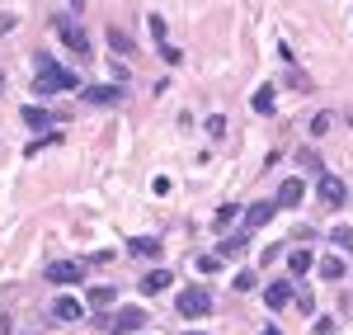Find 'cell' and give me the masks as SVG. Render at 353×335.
<instances>
[{
    "instance_id": "14",
    "label": "cell",
    "mask_w": 353,
    "mask_h": 335,
    "mask_svg": "<svg viewBox=\"0 0 353 335\" xmlns=\"http://www.w3.org/2000/svg\"><path fill=\"white\" fill-rule=\"evenodd\" d=\"M301 194H306V184H301V180H283V189H278V203H283V208H297Z\"/></svg>"
},
{
    "instance_id": "1",
    "label": "cell",
    "mask_w": 353,
    "mask_h": 335,
    "mask_svg": "<svg viewBox=\"0 0 353 335\" xmlns=\"http://www.w3.org/2000/svg\"><path fill=\"white\" fill-rule=\"evenodd\" d=\"M52 28H57V38H61V43H66V48H71L76 57H94V52H90V33L81 28V19H76V10L57 15V19H52Z\"/></svg>"
},
{
    "instance_id": "10",
    "label": "cell",
    "mask_w": 353,
    "mask_h": 335,
    "mask_svg": "<svg viewBox=\"0 0 353 335\" xmlns=\"http://www.w3.org/2000/svg\"><path fill=\"white\" fill-rule=\"evenodd\" d=\"M19 123H24V128H57L61 113L43 109V104H24V109H19Z\"/></svg>"
},
{
    "instance_id": "22",
    "label": "cell",
    "mask_w": 353,
    "mask_h": 335,
    "mask_svg": "<svg viewBox=\"0 0 353 335\" xmlns=\"http://www.w3.org/2000/svg\"><path fill=\"white\" fill-rule=\"evenodd\" d=\"M245 241H250L245 231H241V236H226V241H221V251H217V255H241V251H245Z\"/></svg>"
},
{
    "instance_id": "24",
    "label": "cell",
    "mask_w": 353,
    "mask_h": 335,
    "mask_svg": "<svg viewBox=\"0 0 353 335\" xmlns=\"http://www.w3.org/2000/svg\"><path fill=\"white\" fill-rule=\"evenodd\" d=\"M203 128H208V137H226V118H221V113H212Z\"/></svg>"
},
{
    "instance_id": "29",
    "label": "cell",
    "mask_w": 353,
    "mask_h": 335,
    "mask_svg": "<svg viewBox=\"0 0 353 335\" xmlns=\"http://www.w3.org/2000/svg\"><path fill=\"white\" fill-rule=\"evenodd\" d=\"M14 28V15H0V33H10Z\"/></svg>"
},
{
    "instance_id": "26",
    "label": "cell",
    "mask_w": 353,
    "mask_h": 335,
    "mask_svg": "<svg viewBox=\"0 0 353 335\" xmlns=\"http://www.w3.org/2000/svg\"><path fill=\"white\" fill-rule=\"evenodd\" d=\"M254 283H259V279H254V274H250V269H241V274H236V288H241V293H250V288H254Z\"/></svg>"
},
{
    "instance_id": "11",
    "label": "cell",
    "mask_w": 353,
    "mask_h": 335,
    "mask_svg": "<svg viewBox=\"0 0 353 335\" xmlns=\"http://www.w3.org/2000/svg\"><path fill=\"white\" fill-rule=\"evenodd\" d=\"M85 104H123V90L118 85H90V90H81Z\"/></svg>"
},
{
    "instance_id": "23",
    "label": "cell",
    "mask_w": 353,
    "mask_h": 335,
    "mask_svg": "<svg viewBox=\"0 0 353 335\" xmlns=\"http://www.w3.org/2000/svg\"><path fill=\"white\" fill-rule=\"evenodd\" d=\"M330 123H334L330 113H316V118H311V137H325V133H330Z\"/></svg>"
},
{
    "instance_id": "20",
    "label": "cell",
    "mask_w": 353,
    "mask_h": 335,
    "mask_svg": "<svg viewBox=\"0 0 353 335\" xmlns=\"http://www.w3.org/2000/svg\"><path fill=\"white\" fill-rule=\"evenodd\" d=\"M90 307H94V312L113 307V288H90Z\"/></svg>"
},
{
    "instance_id": "21",
    "label": "cell",
    "mask_w": 353,
    "mask_h": 335,
    "mask_svg": "<svg viewBox=\"0 0 353 335\" xmlns=\"http://www.w3.org/2000/svg\"><path fill=\"white\" fill-rule=\"evenodd\" d=\"M330 241H334L339 251H353V227H334V231H330Z\"/></svg>"
},
{
    "instance_id": "16",
    "label": "cell",
    "mask_w": 353,
    "mask_h": 335,
    "mask_svg": "<svg viewBox=\"0 0 353 335\" xmlns=\"http://www.w3.org/2000/svg\"><path fill=\"white\" fill-rule=\"evenodd\" d=\"M104 38H109V48H113V52H118V57H132V52H137V48H132V38H128L123 28H109Z\"/></svg>"
},
{
    "instance_id": "9",
    "label": "cell",
    "mask_w": 353,
    "mask_h": 335,
    "mask_svg": "<svg viewBox=\"0 0 353 335\" xmlns=\"http://www.w3.org/2000/svg\"><path fill=\"white\" fill-rule=\"evenodd\" d=\"M48 283H57V288L81 283V265H76V260H52V265H48Z\"/></svg>"
},
{
    "instance_id": "5",
    "label": "cell",
    "mask_w": 353,
    "mask_h": 335,
    "mask_svg": "<svg viewBox=\"0 0 353 335\" xmlns=\"http://www.w3.org/2000/svg\"><path fill=\"white\" fill-rule=\"evenodd\" d=\"M109 331L113 335H141V331H146V312H141V307L113 312V316H109Z\"/></svg>"
},
{
    "instance_id": "4",
    "label": "cell",
    "mask_w": 353,
    "mask_h": 335,
    "mask_svg": "<svg viewBox=\"0 0 353 335\" xmlns=\"http://www.w3.org/2000/svg\"><path fill=\"white\" fill-rule=\"evenodd\" d=\"M146 24H151V43H156V57H161V61H170V66H179V48H174V43H170V33H165V19L161 15H151V19H146Z\"/></svg>"
},
{
    "instance_id": "8",
    "label": "cell",
    "mask_w": 353,
    "mask_h": 335,
    "mask_svg": "<svg viewBox=\"0 0 353 335\" xmlns=\"http://www.w3.org/2000/svg\"><path fill=\"white\" fill-rule=\"evenodd\" d=\"M264 303H269L273 312H283L288 303H297V288H292V279H273L269 288H264Z\"/></svg>"
},
{
    "instance_id": "2",
    "label": "cell",
    "mask_w": 353,
    "mask_h": 335,
    "mask_svg": "<svg viewBox=\"0 0 353 335\" xmlns=\"http://www.w3.org/2000/svg\"><path fill=\"white\" fill-rule=\"evenodd\" d=\"M174 312H179V316H212V288H203V283L179 288V293H174Z\"/></svg>"
},
{
    "instance_id": "27",
    "label": "cell",
    "mask_w": 353,
    "mask_h": 335,
    "mask_svg": "<svg viewBox=\"0 0 353 335\" xmlns=\"http://www.w3.org/2000/svg\"><path fill=\"white\" fill-rule=\"evenodd\" d=\"M236 213H241L236 203H226V208H217V227H226V222H231V218H236Z\"/></svg>"
},
{
    "instance_id": "6",
    "label": "cell",
    "mask_w": 353,
    "mask_h": 335,
    "mask_svg": "<svg viewBox=\"0 0 353 335\" xmlns=\"http://www.w3.org/2000/svg\"><path fill=\"white\" fill-rule=\"evenodd\" d=\"M278 208H283L278 198H273V203H250V208H245V218H241V231L250 236V231H259V227H269L273 218H278Z\"/></svg>"
},
{
    "instance_id": "17",
    "label": "cell",
    "mask_w": 353,
    "mask_h": 335,
    "mask_svg": "<svg viewBox=\"0 0 353 335\" xmlns=\"http://www.w3.org/2000/svg\"><path fill=\"white\" fill-rule=\"evenodd\" d=\"M321 279H344V260L339 255H321Z\"/></svg>"
},
{
    "instance_id": "31",
    "label": "cell",
    "mask_w": 353,
    "mask_h": 335,
    "mask_svg": "<svg viewBox=\"0 0 353 335\" xmlns=\"http://www.w3.org/2000/svg\"><path fill=\"white\" fill-rule=\"evenodd\" d=\"M81 5H85V0H71V10H81Z\"/></svg>"
},
{
    "instance_id": "12",
    "label": "cell",
    "mask_w": 353,
    "mask_h": 335,
    "mask_svg": "<svg viewBox=\"0 0 353 335\" xmlns=\"http://www.w3.org/2000/svg\"><path fill=\"white\" fill-rule=\"evenodd\" d=\"M128 251H132V255H141V260H161V255H165V246L156 241V236H132V241H128Z\"/></svg>"
},
{
    "instance_id": "13",
    "label": "cell",
    "mask_w": 353,
    "mask_h": 335,
    "mask_svg": "<svg viewBox=\"0 0 353 335\" xmlns=\"http://www.w3.org/2000/svg\"><path fill=\"white\" fill-rule=\"evenodd\" d=\"M48 316H52V321H81V303H76V298H57Z\"/></svg>"
},
{
    "instance_id": "18",
    "label": "cell",
    "mask_w": 353,
    "mask_h": 335,
    "mask_svg": "<svg viewBox=\"0 0 353 335\" xmlns=\"http://www.w3.org/2000/svg\"><path fill=\"white\" fill-rule=\"evenodd\" d=\"M311 265H316V260H311V251H292V255H288V274H306Z\"/></svg>"
},
{
    "instance_id": "28",
    "label": "cell",
    "mask_w": 353,
    "mask_h": 335,
    "mask_svg": "<svg viewBox=\"0 0 353 335\" xmlns=\"http://www.w3.org/2000/svg\"><path fill=\"white\" fill-rule=\"evenodd\" d=\"M52 142H61V137H57V133H52V137H38V142H33V146H28V156H38V151H48Z\"/></svg>"
},
{
    "instance_id": "7",
    "label": "cell",
    "mask_w": 353,
    "mask_h": 335,
    "mask_svg": "<svg viewBox=\"0 0 353 335\" xmlns=\"http://www.w3.org/2000/svg\"><path fill=\"white\" fill-rule=\"evenodd\" d=\"M316 198H321L325 208H344L349 189H344V180H339V175H321V180H316Z\"/></svg>"
},
{
    "instance_id": "3",
    "label": "cell",
    "mask_w": 353,
    "mask_h": 335,
    "mask_svg": "<svg viewBox=\"0 0 353 335\" xmlns=\"http://www.w3.org/2000/svg\"><path fill=\"white\" fill-rule=\"evenodd\" d=\"M33 90H38V95H61V90H81V76H76L71 66H48V71H38Z\"/></svg>"
},
{
    "instance_id": "32",
    "label": "cell",
    "mask_w": 353,
    "mask_h": 335,
    "mask_svg": "<svg viewBox=\"0 0 353 335\" xmlns=\"http://www.w3.org/2000/svg\"><path fill=\"white\" fill-rule=\"evenodd\" d=\"M184 335H203V331H184Z\"/></svg>"
},
{
    "instance_id": "15",
    "label": "cell",
    "mask_w": 353,
    "mask_h": 335,
    "mask_svg": "<svg viewBox=\"0 0 353 335\" xmlns=\"http://www.w3.org/2000/svg\"><path fill=\"white\" fill-rule=\"evenodd\" d=\"M170 279H174L170 269H151V274L141 279V293H165V288H170Z\"/></svg>"
},
{
    "instance_id": "30",
    "label": "cell",
    "mask_w": 353,
    "mask_h": 335,
    "mask_svg": "<svg viewBox=\"0 0 353 335\" xmlns=\"http://www.w3.org/2000/svg\"><path fill=\"white\" fill-rule=\"evenodd\" d=\"M259 335H283V331H278V326H264V331H259Z\"/></svg>"
},
{
    "instance_id": "25",
    "label": "cell",
    "mask_w": 353,
    "mask_h": 335,
    "mask_svg": "<svg viewBox=\"0 0 353 335\" xmlns=\"http://www.w3.org/2000/svg\"><path fill=\"white\" fill-rule=\"evenodd\" d=\"M198 269H203V274H217V269H221V255H198Z\"/></svg>"
},
{
    "instance_id": "19",
    "label": "cell",
    "mask_w": 353,
    "mask_h": 335,
    "mask_svg": "<svg viewBox=\"0 0 353 335\" xmlns=\"http://www.w3.org/2000/svg\"><path fill=\"white\" fill-rule=\"evenodd\" d=\"M273 104H278V95H273V85H264V90L254 95V113H273Z\"/></svg>"
}]
</instances>
